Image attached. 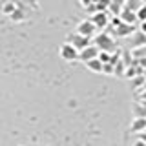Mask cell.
Returning <instances> with one entry per match:
<instances>
[{
	"label": "cell",
	"instance_id": "5bb4252c",
	"mask_svg": "<svg viewBox=\"0 0 146 146\" xmlns=\"http://www.w3.org/2000/svg\"><path fill=\"white\" fill-rule=\"evenodd\" d=\"M18 7V0H13V2H6L2 4V13L4 15H11V13H15V9Z\"/></svg>",
	"mask_w": 146,
	"mask_h": 146
},
{
	"label": "cell",
	"instance_id": "52a82bcc",
	"mask_svg": "<svg viewBox=\"0 0 146 146\" xmlns=\"http://www.w3.org/2000/svg\"><path fill=\"white\" fill-rule=\"evenodd\" d=\"M99 53H100V49L97 48V46H88V48H84V49H80L79 51V60L80 62H90V60H93V58H97L99 57Z\"/></svg>",
	"mask_w": 146,
	"mask_h": 146
},
{
	"label": "cell",
	"instance_id": "8fae6325",
	"mask_svg": "<svg viewBox=\"0 0 146 146\" xmlns=\"http://www.w3.org/2000/svg\"><path fill=\"white\" fill-rule=\"evenodd\" d=\"M119 18H121L122 22H126V24H133V26H135V22H137V13H133V11H130V9H124V7H122V11H121V15H119Z\"/></svg>",
	"mask_w": 146,
	"mask_h": 146
},
{
	"label": "cell",
	"instance_id": "9a60e30c",
	"mask_svg": "<svg viewBox=\"0 0 146 146\" xmlns=\"http://www.w3.org/2000/svg\"><path fill=\"white\" fill-rule=\"evenodd\" d=\"M131 111H133V117H146V108H143V104H133Z\"/></svg>",
	"mask_w": 146,
	"mask_h": 146
},
{
	"label": "cell",
	"instance_id": "7c38bea8",
	"mask_svg": "<svg viewBox=\"0 0 146 146\" xmlns=\"http://www.w3.org/2000/svg\"><path fill=\"white\" fill-rule=\"evenodd\" d=\"M86 68H88L90 71H93V73H102L104 71V64L99 60V57L93 58V60H90V62H86Z\"/></svg>",
	"mask_w": 146,
	"mask_h": 146
},
{
	"label": "cell",
	"instance_id": "9c48e42d",
	"mask_svg": "<svg viewBox=\"0 0 146 146\" xmlns=\"http://www.w3.org/2000/svg\"><path fill=\"white\" fill-rule=\"evenodd\" d=\"M130 131L131 133H137V135L146 131V117H133V121L130 124Z\"/></svg>",
	"mask_w": 146,
	"mask_h": 146
},
{
	"label": "cell",
	"instance_id": "e0dca14e",
	"mask_svg": "<svg viewBox=\"0 0 146 146\" xmlns=\"http://www.w3.org/2000/svg\"><path fill=\"white\" fill-rule=\"evenodd\" d=\"M111 58H113V55H111V53H108V51H100V53H99V60L102 62V64L111 62Z\"/></svg>",
	"mask_w": 146,
	"mask_h": 146
},
{
	"label": "cell",
	"instance_id": "ba28073f",
	"mask_svg": "<svg viewBox=\"0 0 146 146\" xmlns=\"http://www.w3.org/2000/svg\"><path fill=\"white\" fill-rule=\"evenodd\" d=\"M115 35L117 36H130L135 33V26L133 24H126V22H119V24H115Z\"/></svg>",
	"mask_w": 146,
	"mask_h": 146
},
{
	"label": "cell",
	"instance_id": "4fadbf2b",
	"mask_svg": "<svg viewBox=\"0 0 146 146\" xmlns=\"http://www.w3.org/2000/svg\"><path fill=\"white\" fill-rule=\"evenodd\" d=\"M143 6H144L143 0H126L124 2V9H130V11H133V13H137Z\"/></svg>",
	"mask_w": 146,
	"mask_h": 146
},
{
	"label": "cell",
	"instance_id": "3957f363",
	"mask_svg": "<svg viewBox=\"0 0 146 146\" xmlns=\"http://www.w3.org/2000/svg\"><path fill=\"white\" fill-rule=\"evenodd\" d=\"M58 55H60L62 60L73 62V60H77V58H79V49H77L75 46H71L70 42H64L60 46V49H58Z\"/></svg>",
	"mask_w": 146,
	"mask_h": 146
},
{
	"label": "cell",
	"instance_id": "44dd1931",
	"mask_svg": "<svg viewBox=\"0 0 146 146\" xmlns=\"http://www.w3.org/2000/svg\"><path fill=\"white\" fill-rule=\"evenodd\" d=\"M133 146H146V143H143V141H141V139H137L135 143H133Z\"/></svg>",
	"mask_w": 146,
	"mask_h": 146
},
{
	"label": "cell",
	"instance_id": "5b68a950",
	"mask_svg": "<svg viewBox=\"0 0 146 146\" xmlns=\"http://www.w3.org/2000/svg\"><path fill=\"white\" fill-rule=\"evenodd\" d=\"M110 17H111V15H110L108 11H97V13L91 15L90 20L95 24L97 29H104V27H108V24H110Z\"/></svg>",
	"mask_w": 146,
	"mask_h": 146
},
{
	"label": "cell",
	"instance_id": "603a6c76",
	"mask_svg": "<svg viewBox=\"0 0 146 146\" xmlns=\"http://www.w3.org/2000/svg\"><path fill=\"white\" fill-rule=\"evenodd\" d=\"M79 2H80V4H82V6H84V7H86V6H88V4L91 2V0H79Z\"/></svg>",
	"mask_w": 146,
	"mask_h": 146
},
{
	"label": "cell",
	"instance_id": "ffe728a7",
	"mask_svg": "<svg viewBox=\"0 0 146 146\" xmlns=\"http://www.w3.org/2000/svg\"><path fill=\"white\" fill-rule=\"evenodd\" d=\"M137 139H141L143 143H146V131H143V133H139V137H137Z\"/></svg>",
	"mask_w": 146,
	"mask_h": 146
},
{
	"label": "cell",
	"instance_id": "d6986e66",
	"mask_svg": "<svg viewBox=\"0 0 146 146\" xmlns=\"http://www.w3.org/2000/svg\"><path fill=\"white\" fill-rule=\"evenodd\" d=\"M20 2H24V4H27L31 9H38V0H20Z\"/></svg>",
	"mask_w": 146,
	"mask_h": 146
},
{
	"label": "cell",
	"instance_id": "8992f818",
	"mask_svg": "<svg viewBox=\"0 0 146 146\" xmlns=\"http://www.w3.org/2000/svg\"><path fill=\"white\" fill-rule=\"evenodd\" d=\"M68 42H70L71 46H75L77 49H84V48H88V46L91 44V38H88V36H84V35H79V33H71L70 36H68Z\"/></svg>",
	"mask_w": 146,
	"mask_h": 146
},
{
	"label": "cell",
	"instance_id": "ac0fdd59",
	"mask_svg": "<svg viewBox=\"0 0 146 146\" xmlns=\"http://www.w3.org/2000/svg\"><path fill=\"white\" fill-rule=\"evenodd\" d=\"M137 20H139V22H146V4L137 11Z\"/></svg>",
	"mask_w": 146,
	"mask_h": 146
},
{
	"label": "cell",
	"instance_id": "cb8c5ba5",
	"mask_svg": "<svg viewBox=\"0 0 146 146\" xmlns=\"http://www.w3.org/2000/svg\"><path fill=\"white\" fill-rule=\"evenodd\" d=\"M143 4H146V0H143Z\"/></svg>",
	"mask_w": 146,
	"mask_h": 146
},
{
	"label": "cell",
	"instance_id": "2e32d148",
	"mask_svg": "<svg viewBox=\"0 0 146 146\" xmlns=\"http://www.w3.org/2000/svg\"><path fill=\"white\" fill-rule=\"evenodd\" d=\"M131 55H133L135 58H146V46H143V48H135L133 51H131Z\"/></svg>",
	"mask_w": 146,
	"mask_h": 146
},
{
	"label": "cell",
	"instance_id": "7a4b0ae2",
	"mask_svg": "<svg viewBox=\"0 0 146 146\" xmlns=\"http://www.w3.org/2000/svg\"><path fill=\"white\" fill-rule=\"evenodd\" d=\"M31 17V7L24 2H18V7L15 9V13L9 15V20L11 22H24Z\"/></svg>",
	"mask_w": 146,
	"mask_h": 146
},
{
	"label": "cell",
	"instance_id": "30bf717a",
	"mask_svg": "<svg viewBox=\"0 0 146 146\" xmlns=\"http://www.w3.org/2000/svg\"><path fill=\"white\" fill-rule=\"evenodd\" d=\"M130 44H131V48H143V46H146V35L143 33V31H135L133 35H131V38H130Z\"/></svg>",
	"mask_w": 146,
	"mask_h": 146
},
{
	"label": "cell",
	"instance_id": "277c9868",
	"mask_svg": "<svg viewBox=\"0 0 146 146\" xmlns=\"http://www.w3.org/2000/svg\"><path fill=\"white\" fill-rule=\"evenodd\" d=\"M95 31H97V27H95V24L90 20V18L80 20L79 24H77V27H75V33L84 35V36H88V38H91V36L95 35Z\"/></svg>",
	"mask_w": 146,
	"mask_h": 146
},
{
	"label": "cell",
	"instance_id": "6da1fadb",
	"mask_svg": "<svg viewBox=\"0 0 146 146\" xmlns=\"http://www.w3.org/2000/svg\"><path fill=\"white\" fill-rule=\"evenodd\" d=\"M93 46H97L100 51H108V53H113V51H115V48H117L115 38H113L110 33H99V35H95Z\"/></svg>",
	"mask_w": 146,
	"mask_h": 146
},
{
	"label": "cell",
	"instance_id": "7402d4cb",
	"mask_svg": "<svg viewBox=\"0 0 146 146\" xmlns=\"http://www.w3.org/2000/svg\"><path fill=\"white\" fill-rule=\"evenodd\" d=\"M139 31H143V33L146 35V22H141V29Z\"/></svg>",
	"mask_w": 146,
	"mask_h": 146
}]
</instances>
